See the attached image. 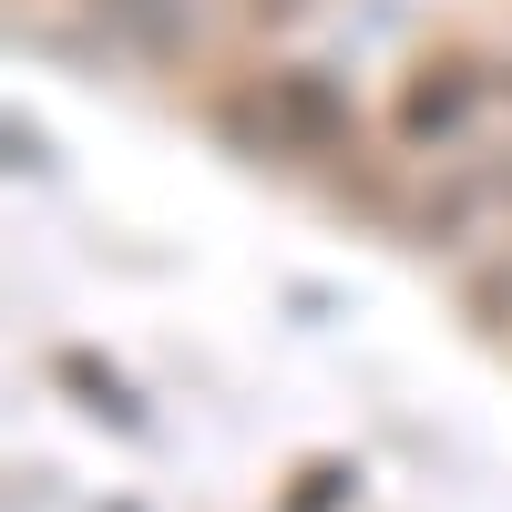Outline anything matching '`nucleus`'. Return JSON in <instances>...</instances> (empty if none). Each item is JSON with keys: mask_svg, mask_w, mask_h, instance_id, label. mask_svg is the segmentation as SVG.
Segmentation results:
<instances>
[{"mask_svg": "<svg viewBox=\"0 0 512 512\" xmlns=\"http://www.w3.org/2000/svg\"><path fill=\"white\" fill-rule=\"evenodd\" d=\"M93 11L113 21V41H134V52H185L195 41V0H93Z\"/></svg>", "mask_w": 512, "mask_h": 512, "instance_id": "1", "label": "nucleus"}]
</instances>
